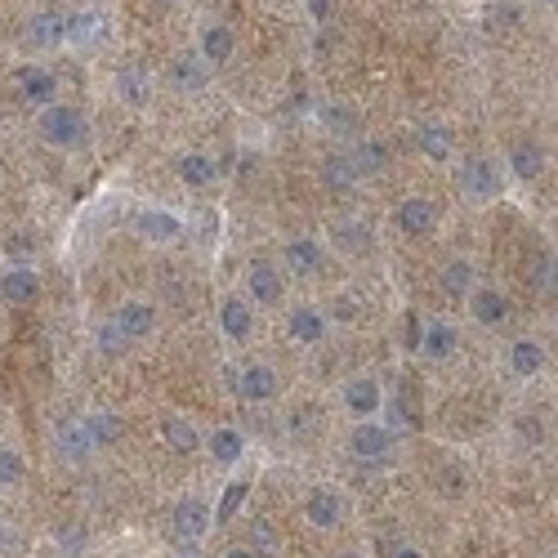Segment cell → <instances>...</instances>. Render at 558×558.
<instances>
[{
  "instance_id": "cell-1",
  "label": "cell",
  "mask_w": 558,
  "mask_h": 558,
  "mask_svg": "<svg viewBox=\"0 0 558 558\" xmlns=\"http://www.w3.org/2000/svg\"><path fill=\"white\" fill-rule=\"evenodd\" d=\"M36 134H41V143H50V148L76 152L90 139V125H85V117L72 103H50V108H41V117H36Z\"/></svg>"
},
{
  "instance_id": "cell-2",
  "label": "cell",
  "mask_w": 558,
  "mask_h": 558,
  "mask_svg": "<svg viewBox=\"0 0 558 558\" xmlns=\"http://www.w3.org/2000/svg\"><path fill=\"white\" fill-rule=\"evenodd\" d=\"M456 188L465 192V201H474V206H487V201H496L500 197V170H496V161L469 157L465 166H456Z\"/></svg>"
},
{
  "instance_id": "cell-3",
  "label": "cell",
  "mask_w": 558,
  "mask_h": 558,
  "mask_svg": "<svg viewBox=\"0 0 558 558\" xmlns=\"http://www.w3.org/2000/svg\"><path fill=\"white\" fill-rule=\"evenodd\" d=\"M14 90H18V99L32 103V108H50L54 94H59V76H54L50 67L27 63V67L14 72Z\"/></svg>"
},
{
  "instance_id": "cell-4",
  "label": "cell",
  "mask_w": 558,
  "mask_h": 558,
  "mask_svg": "<svg viewBox=\"0 0 558 558\" xmlns=\"http://www.w3.org/2000/svg\"><path fill=\"white\" fill-rule=\"evenodd\" d=\"M54 451H59V460H67V465H85V460L99 451L90 438V429H85V416L63 420V425L54 429Z\"/></svg>"
},
{
  "instance_id": "cell-5",
  "label": "cell",
  "mask_w": 558,
  "mask_h": 558,
  "mask_svg": "<svg viewBox=\"0 0 558 558\" xmlns=\"http://www.w3.org/2000/svg\"><path fill=\"white\" fill-rule=\"evenodd\" d=\"M210 523H215V514H210V505L206 500H179L175 505V514H170V527H175V536L179 541H188V545H197L201 536L210 532Z\"/></svg>"
},
{
  "instance_id": "cell-6",
  "label": "cell",
  "mask_w": 558,
  "mask_h": 558,
  "mask_svg": "<svg viewBox=\"0 0 558 558\" xmlns=\"http://www.w3.org/2000/svg\"><path fill=\"white\" fill-rule=\"evenodd\" d=\"M23 45L36 50V54L59 50L63 45V14H54V9H36V14L23 23Z\"/></svg>"
},
{
  "instance_id": "cell-7",
  "label": "cell",
  "mask_w": 558,
  "mask_h": 558,
  "mask_svg": "<svg viewBox=\"0 0 558 558\" xmlns=\"http://www.w3.org/2000/svg\"><path fill=\"white\" fill-rule=\"evenodd\" d=\"M134 233L143 237V242H152V246H170V242H179L184 237V224H179V215H170V210H139L134 215Z\"/></svg>"
},
{
  "instance_id": "cell-8",
  "label": "cell",
  "mask_w": 558,
  "mask_h": 558,
  "mask_svg": "<svg viewBox=\"0 0 558 558\" xmlns=\"http://www.w3.org/2000/svg\"><path fill=\"white\" fill-rule=\"evenodd\" d=\"M393 224H398L402 237H429L438 224V206L429 197H407L398 206V215H393Z\"/></svg>"
},
{
  "instance_id": "cell-9",
  "label": "cell",
  "mask_w": 558,
  "mask_h": 558,
  "mask_svg": "<svg viewBox=\"0 0 558 558\" xmlns=\"http://www.w3.org/2000/svg\"><path fill=\"white\" fill-rule=\"evenodd\" d=\"M282 264H286V273H295V277H317L326 264V250H322V242H313V237H295V242H286V250H282Z\"/></svg>"
},
{
  "instance_id": "cell-10",
  "label": "cell",
  "mask_w": 558,
  "mask_h": 558,
  "mask_svg": "<svg viewBox=\"0 0 558 558\" xmlns=\"http://www.w3.org/2000/svg\"><path fill=\"white\" fill-rule=\"evenodd\" d=\"M389 447H393V434L384 425H375V420H358V425H353L349 451L358 460H380V456H389Z\"/></svg>"
},
{
  "instance_id": "cell-11",
  "label": "cell",
  "mask_w": 558,
  "mask_h": 558,
  "mask_svg": "<svg viewBox=\"0 0 558 558\" xmlns=\"http://www.w3.org/2000/svg\"><path fill=\"white\" fill-rule=\"evenodd\" d=\"M99 36H103V14L99 9H72V14H63V45L85 50V45H94Z\"/></svg>"
},
{
  "instance_id": "cell-12",
  "label": "cell",
  "mask_w": 558,
  "mask_h": 558,
  "mask_svg": "<svg viewBox=\"0 0 558 558\" xmlns=\"http://www.w3.org/2000/svg\"><path fill=\"white\" fill-rule=\"evenodd\" d=\"M36 295H41V277H36V268L18 264V268H5V273H0V300L36 304Z\"/></svg>"
},
{
  "instance_id": "cell-13",
  "label": "cell",
  "mask_w": 558,
  "mask_h": 558,
  "mask_svg": "<svg viewBox=\"0 0 558 558\" xmlns=\"http://www.w3.org/2000/svg\"><path fill=\"white\" fill-rule=\"evenodd\" d=\"M246 295L250 304H277L286 295V282L273 264H250L246 268Z\"/></svg>"
},
{
  "instance_id": "cell-14",
  "label": "cell",
  "mask_w": 558,
  "mask_h": 558,
  "mask_svg": "<svg viewBox=\"0 0 558 558\" xmlns=\"http://www.w3.org/2000/svg\"><path fill=\"white\" fill-rule=\"evenodd\" d=\"M304 518H309L313 527H322V532H331V527H340L344 518V500L331 492V487H313L309 500H304Z\"/></svg>"
},
{
  "instance_id": "cell-15",
  "label": "cell",
  "mask_w": 558,
  "mask_h": 558,
  "mask_svg": "<svg viewBox=\"0 0 558 558\" xmlns=\"http://www.w3.org/2000/svg\"><path fill=\"white\" fill-rule=\"evenodd\" d=\"M380 402H384V393L371 375H353V380L344 384V407H349L358 420H371L375 411H380Z\"/></svg>"
},
{
  "instance_id": "cell-16",
  "label": "cell",
  "mask_w": 558,
  "mask_h": 558,
  "mask_svg": "<svg viewBox=\"0 0 558 558\" xmlns=\"http://www.w3.org/2000/svg\"><path fill=\"white\" fill-rule=\"evenodd\" d=\"M210 81V63L201 59V54H179L175 63H170V85H175L179 94H201Z\"/></svg>"
},
{
  "instance_id": "cell-17",
  "label": "cell",
  "mask_w": 558,
  "mask_h": 558,
  "mask_svg": "<svg viewBox=\"0 0 558 558\" xmlns=\"http://www.w3.org/2000/svg\"><path fill=\"white\" fill-rule=\"evenodd\" d=\"M112 322L121 326V335L125 340H143V335H152V326H157V309L152 304H143V300H125L117 313H112Z\"/></svg>"
},
{
  "instance_id": "cell-18",
  "label": "cell",
  "mask_w": 558,
  "mask_h": 558,
  "mask_svg": "<svg viewBox=\"0 0 558 558\" xmlns=\"http://www.w3.org/2000/svg\"><path fill=\"white\" fill-rule=\"evenodd\" d=\"M286 335H291L295 344H322L326 313L313 309V304H300V309H291V317H286Z\"/></svg>"
},
{
  "instance_id": "cell-19",
  "label": "cell",
  "mask_w": 558,
  "mask_h": 558,
  "mask_svg": "<svg viewBox=\"0 0 558 558\" xmlns=\"http://www.w3.org/2000/svg\"><path fill=\"white\" fill-rule=\"evenodd\" d=\"M237 393H242L246 402H268V398H277V371L264 367V362H250V367H242Z\"/></svg>"
},
{
  "instance_id": "cell-20",
  "label": "cell",
  "mask_w": 558,
  "mask_h": 558,
  "mask_svg": "<svg viewBox=\"0 0 558 558\" xmlns=\"http://www.w3.org/2000/svg\"><path fill=\"white\" fill-rule=\"evenodd\" d=\"M117 94L130 108H148V99H152V76L143 72L139 63H125L121 72H117Z\"/></svg>"
},
{
  "instance_id": "cell-21",
  "label": "cell",
  "mask_w": 558,
  "mask_h": 558,
  "mask_svg": "<svg viewBox=\"0 0 558 558\" xmlns=\"http://www.w3.org/2000/svg\"><path fill=\"white\" fill-rule=\"evenodd\" d=\"M456 344H460L456 326H447V322H429L425 331H420V344H416V349L425 353L429 362H442V358H451V353H456Z\"/></svg>"
},
{
  "instance_id": "cell-22",
  "label": "cell",
  "mask_w": 558,
  "mask_h": 558,
  "mask_svg": "<svg viewBox=\"0 0 558 558\" xmlns=\"http://www.w3.org/2000/svg\"><path fill=\"white\" fill-rule=\"evenodd\" d=\"M233 50H237V36H233V27H224V23H210L206 32H201V59H206L210 67L228 63V59H233Z\"/></svg>"
},
{
  "instance_id": "cell-23",
  "label": "cell",
  "mask_w": 558,
  "mask_h": 558,
  "mask_svg": "<svg viewBox=\"0 0 558 558\" xmlns=\"http://www.w3.org/2000/svg\"><path fill=\"white\" fill-rule=\"evenodd\" d=\"M175 170H179V179H184L188 188H210L219 179L215 157H206V152H184V157L175 161Z\"/></svg>"
},
{
  "instance_id": "cell-24",
  "label": "cell",
  "mask_w": 558,
  "mask_h": 558,
  "mask_svg": "<svg viewBox=\"0 0 558 558\" xmlns=\"http://www.w3.org/2000/svg\"><path fill=\"white\" fill-rule=\"evenodd\" d=\"M219 326H224L228 340H250V331H255V313H250L246 300H224L219 304Z\"/></svg>"
},
{
  "instance_id": "cell-25",
  "label": "cell",
  "mask_w": 558,
  "mask_h": 558,
  "mask_svg": "<svg viewBox=\"0 0 558 558\" xmlns=\"http://www.w3.org/2000/svg\"><path fill=\"white\" fill-rule=\"evenodd\" d=\"M331 242H335V250H344V255H367V250L375 246L371 228L362 224V219H340V224L331 228Z\"/></svg>"
},
{
  "instance_id": "cell-26",
  "label": "cell",
  "mask_w": 558,
  "mask_h": 558,
  "mask_svg": "<svg viewBox=\"0 0 558 558\" xmlns=\"http://www.w3.org/2000/svg\"><path fill=\"white\" fill-rule=\"evenodd\" d=\"M349 166H353L358 179L380 175V170L389 166V148H384V143H371V139H358V148L349 152Z\"/></svg>"
},
{
  "instance_id": "cell-27",
  "label": "cell",
  "mask_w": 558,
  "mask_h": 558,
  "mask_svg": "<svg viewBox=\"0 0 558 558\" xmlns=\"http://www.w3.org/2000/svg\"><path fill=\"white\" fill-rule=\"evenodd\" d=\"M161 438H166V447L179 451V456H192V451L201 447V434L192 429V420H184V416H166V420H161Z\"/></svg>"
},
{
  "instance_id": "cell-28",
  "label": "cell",
  "mask_w": 558,
  "mask_h": 558,
  "mask_svg": "<svg viewBox=\"0 0 558 558\" xmlns=\"http://www.w3.org/2000/svg\"><path fill=\"white\" fill-rule=\"evenodd\" d=\"M509 170H514L518 179H536L545 170V148L541 143H532V139L514 143V148H509Z\"/></svg>"
},
{
  "instance_id": "cell-29",
  "label": "cell",
  "mask_w": 558,
  "mask_h": 558,
  "mask_svg": "<svg viewBox=\"0 0 558 558\" xmlns=\"http://www.w3.org/2000/svg\"><path fill=\"white\" fill-rule=\"evenodd\" d=\"M541 367H545V349L536 340H514V344H509V371H514V375L532 380Z\"/></svg>"
},
{
  "instance_id": "cell-30",
  "label": "cell",
  "mask_w": 558,
  "mask_h": 558,
  "mask_svg": "<svg viewBox=\"0 0 558 558\" xmlns=\"http://www.w3.org/2000/svg\"><path fill=\"white\" fill-rule=\"evenodd\" d=\"M469 304H474V317L483 326H500L509 317V300L500 291H492V286H483V291H474L469 295Z\"/></svg>"
},
{
  "instance_id": "cell-31",
  "label": "cell",
  "mask_w": 558,
  "mask_h": 558,
  "mask_svg": "<svg viewBox=\"0 0 558 558\" xmlns=\"http://www.w3.org/2000/svg\"><path fill=\"white\" fill-rule=\"evenodd\" d=\"M442 291L456 295V300L474 295V264H469V259H451V264L442 268Z\"/></svg>"
},
{
  "instance_id": "cell-32",
  "label": "cell",
  "mask_w": 558,
  "mask_h": 558,
  "mask_svg": "<svg viewBox=\"0 0 558 558\" xmlns=\"http://www.w3.org/2000/svg\"><path fill=\"white\" fill-rule=\"evenodd\" d=\"M85 429H90L94 447H108V442H117L125 434V425H121L117 411H90V416H85Z\"/></svg>"
},
{
  "instance_id": "cell-33",
  "label": "cell",
  "mask_w": 558,
  "mask_h": 558,
  "mask_svg": "<svg viewBox=\"0 0 558 558\" xmlns=\"http://www.w3.org/2000/svg\"><path fill=\"white\" fill-rule=\"evenodd\" d=\"M246 550L255 554V558H277V554H282V536H277V527H273V523L255 518V523H250V541H246Z\"/></svg>"
},
{
  "instance_id": "cell-34",
  "label": "cell",
  "mask_w": 558,
  "mask_h": 558,
  "mask_svg": "<svg viewBox=\"0 0 558 558\" xmlns=\"http://www.w3.org/2000/svg\"><path fill=\"white\" fill-rule=\"evenodd\" d=\"M242 451H246V438L237 434V429H215V434H210V456H215L219 465H237Z\"/></svg>"
},
{
  "instance_id": "cell-35",
  "label": "cell",
  "mask_w": 558,
  "mask_h": 558,
  "mask_svg": "<svg viewBox=\"0 0 558 558\" xmlns=\"http://www.w3.org/2000/svg\"><path fill=\"white\" fill-rule=\"evenodd\" d=\"M420 152H425L429 161H447L451 157V130H442V125H420Z\"/></svg>"
},
{
  "instance_id": "cell-36",
  "label": "cell",
  "mask_w": 558,
  "mask_h": 558,
  "mask_svg": "<svg viewBox=\"0 0 558 558\" xmlns=\"http://www.w3.org/2000/svg\"><path fill=\"white\" fill-rule=\"evenodd\" d=\"M94 349H99L103 358H121V353L130 349V340H125L121 326L108 317V322H99V331H94Z\"/></svg>"
},
{
  "instance_id": "cell-37",
  "label": "cell",
  "mask_w": 558,
  "mask_h": 558,
  "mask_svg": "<svg viewBox=\"0 0 558 558\" xmlns=\"http://www.w3.org/2000/svg\"><path fill=\"white\" fill-rule=\"evenodd\" d=\"M317 117H322V125H326V130H331V134H358V130H362L358 112L340 108V103H326V108L317 112Z\"/></svg>"
},
{
  "instance_id": "cell-38",
  "label": "cell",
  "mask_w": 558,
  "mask_h": 558,
  "mask_svg": "<svg viewBox=\"0 0 558 558\" xmlns=\"http://www.w3.org/2000/svg\"><path fill=\"white\" fill-rule=\"evenodd\" d=\"M322 179H326L331 188H358V184H362V179L353 175L349 157H326V161H322Z\"/></svg>"
},
{
  "instance_id": "cell-39",
  "label": "cell",
  "mask_w": 558,
  "mask_h": 558,
  "mask_svg": "<svg viewBox=\"0 0 558 558\" xmlns=\"http://www.w3.org/2000/svg\"><path fill=\"white\" fill-rule=\"evenodd\" d=\"M23 474H27L23 456H18L14 447H0V487H18L23 483Z\"/></svg>"
},
{
  "instance_id": "cell-40",
  "label": "cell",
  "mask_w": 558,
  "mask_h": 558,
  "mask_svg": "<svg viewBox=\"0 0 558 558\" xmlns=\"http://www.w3.org/2000/svg\"><path fill=\"white\" fill-rule=\"evenodd\" d=\"M246 492H250V483H228V492H224V500H219V509H215V523H228V518L242 509V500H246Z\"/></svg>"
},
{
  "instance_id": "cell-41",
  "label": "cell",
  "mask_w": 558,
  "mask_h": 558,
  "mask_svg": "<svg viewBox=\"0 0 558 558\" xmlns=\"http://www.w3.org/2000/svg\"><path fill=\"white\" fill-rule=\"evenodd\" d=\"M532 291H536V295H554V291H558V264H554L550 255H545L541 264L532 268Z\"/></svg>"
},
{
  "instance_id": "cell-42",
  "label": "cell",
  "mask_w": 558,
  "mask_h": 558,
  "mask_svg": "<svg viewBox=\"0 0 558 558\" xmlns=\"http://www.w3.org/2000/svg\"><path fill=\"white\" fill-rule=\"evenodd\" d=\"M18 554H23V532L0 514V558H18Z\"/></svg>"
},
{
  "instance_id": "cell-43",
  "label": "cell",
  "mask_w": 558,
  "mask_h": 558,
  "mask_svg": "<svg viewBox=\"0 0 558 558\" xmlns=\"http://www.w3.org/2000/svg\"><path fill=\"white\" fill-rule=\"evenodd\" d=\"M331 9H335V0H309L313 23H331Z\"/></svg>"
},
{
  "instance_id": "cell-44",
  "label": "cell",
  "mask_w": 558,
  "mask_h": 558,
  "mask_svg": "<svg viewBox=\"0 0 558 558\" xmlns=\"http://www.w3.org/2000/svg\"><path fill=\"white\" fill-rule=\"evenodd\" d=\"M175 558H201V554H197V545H188V541H179V550H175Z\"/></svg>"
},
{
  "instance_id": "cell-45",
  "label": "cell",
  "mask_w": 558,
  "mask_h": 558,
  "mask_svg": "<svg viewBox=\"0 0 558 558\" xmlns=\"http://www.w3.org/2000/svg\"><path fill=\"white\" fill-rule=\"evenodd\" d=\"M389 558H425V554H420V550H411V545H398V550H393Z\"/></svg>"
},
{
  "instance_id": "cell-46",
  "label": "cell",
  "mask_w": 558,
  "mask_h": 558,
  "mask_svg": "<svg viewBox=\"0 0 558 558\" xmlns=\"http://www.w3.org/2000/svg\"><path fill=\"white\" fill-rule=\"evenodd\" d=\"M224 558H255V554H250V550H246V545H237V550H228Z\"/></svg>"
},
{
  "instance_id": "cell-47",
  "label": "cell",
  "mask_w": 558,
  "mask_h": 558,
  "mask_svg": "<svg viewBox=\"0 0 558 558\" xmlns=\"http://www.w3.org/2000/svg\"><path fill=\"white\" fill-rule=\"evenodd\" d=\"M340 558H362V554H358V550H349V554H340Z\"/></svg>"
},
{
  "instance_id": "cell-48",
  "label": "cell",
  "mask_w": 558,
  "mask_h": 558,
  "mask_svg": "<svg viewBox=\"0 0 558 558\" xmlns=\"http://www.w3.org/2000/svg\"><path fill=\"white\" fill-rule=\"evenodd\" d=\"M545 5H558V0H545Z\"/></svg>"
}]
</instances>
